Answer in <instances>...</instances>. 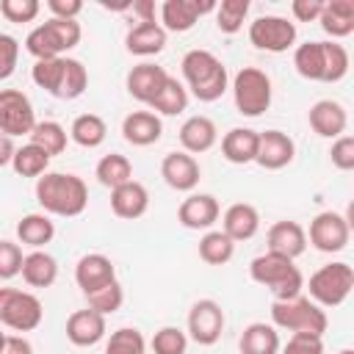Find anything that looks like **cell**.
Returning a JSON list of instances; mask_svg holds the SVG:
<instances>
[{
    "label": "cell",
    "instance_id": "d6986e66",
    "mask_svg": "<svg viewBox=\"0 0 354 354\" xmlns=\"http://www.w3.org/2000/svg\"><path fill=\"white\" fill-rule=\"evenodd\" d=\"M307 122H310L313 133H318L321 138H332L335 141V138L346 136L348 113L337 100H318V102L310 105Z\"/></svg>",
    "mask_w": 354,
    "mask_h": 354
},
{
    "label": "cell",
    "instance_id": "ba28073f",
    "mask_svg": "<svg viewBox=\"0 0 354 354\" xmlns=\"http://www.w3.org/2000/svg\"><path fill=\"white\" fill-rule=\"evenodd\" d=\"M351 288H354V268L348 263L337 260V263L321 266L310 277V282H307L310 296L307 299H313L318 307H340L348 299Z\"/></svg>",
    "mask_w": 354,
    "mask_h": 354
},
{
    "label": "cell",
    "instance_id": "7c38bea8",
    "mask_svg": "<svg viewBox=\"0 0 354 354\" xmlns=\"http://www.w3.org/2000/svg\"><path fill=\"white\" fill-rule=\"evenodd\" d=\"M36 127V111L25 91L19 88H0V133L8 138L30 136Z\"/></svg>",
    "mask_w": 354,
    "mask_h": 354
},
{
    "label": "cell",
    "instance_id": "11a10c76",
    "mask_svg": "<svg viewBox=\"0 0 354 354\" xmlns=\"http://www.w3.org/2000/svg\"><path fill=\"white\" fill-rule=\"evenodd\" d=\"M17 147H14V138H8L6 133H0V169L3 166H11V158H14Z\"/></svg>",
    "mask_w": 354,
    "mask_h": 354
},
{
    "label": "cell",
    "instance_id": "7a4b0ae2",
    "mask_svg": "<svg viewBox=\"0 0 354 354\" xmlns=\"http://www.w3.org/2000/svg\"><path fill=\"white\" fill-rule=\"evenodd\" d=\"M183 66V86L188 94H194L199 102H216L230 88V72L218 55L210 50H188L180 61Z\"/></svg>",
    "mask_w": 354,
    "mask_h": 354
},
{
    "label": "cell",
    "instance_id": "f1b7e54d",
    "mask_svg": "<svg viewBox=\"0 0 354 354\" xmlns=\"http://www.w3.org/2000/svg\"><path fill=\"white\" fill-rule=\"evenodd\" d=\"M25 285L30 288H50L58 279V260L53 254H47L44 249H33L22 257V268H19Z\"/></svg>",
    "mask_w": 354,
    "mask_h": 354
},
{
    "label": "cell",
    "instance_id": "b9f144b4",
    "mask_svg": "<svg viewBox=\"0 0 354 354\" xmlns=\"http://www.w3.org/2000/svg\"><path fill=\"white\" fill-rule=\"evenodd\" d=\"M105 354H147V340L136 326H122L111 332L105 343Z\"/></svg>",
    "mask_w": 354,
    "mask_h": 354
},
{
    "label": "cell",
    "instance_id": "f546056e",
    "mask_svg": "<svg viewBox=\"0 0 354 354\" xmlns=\"http://www.w3.org/2000/svg\"><path fill=\"white\" fill-rule=\"evenodd\" d=\"M318 25L324 28L326 36H332V41L351 36L354 33V3L351 0H329V3H324Z\"/></svg>",
    "mask_w": 354,
    "mask_h": 354
},
{
    "label": "cell",
    "instance_id": "cb8c5ba5",
    "mask_svg": "<svg viewBox=\"0 0 354 354\" xmlns=\"http://www.w3.org/2000/svg\"><path fill=\"white\" fill-rule=\"evenodd\" d=\"M163 136V122L152 111H133L122 119V138L133 147H152Z\"/></svg>",
    "mask_w": 354,
    "mask_h": 354
},
{
    "label": "cell",
    "instance_id": "83f0119b",
    "mask_svg": "<svg viewBox=\"0 0 354 354\" xmlns=\"http://www.w3.org/2000/svg\"><path fill=\"white\" fill-rule=\"evenodd\" d=\"M221 155H224V160H230L235 166L254 163L257 130H252V127H232V130H227L224 138H221Z\"/></svg>",
    "mask_w": 354,
    "mask_h": 354
},
{
    "label": "cell",
    "instance_id": "e575fe53",
    "mask_svg": "<svg viewBox=\"0 0 354 354\" xmlns=\"http://www.w3.org/2000/svg\"><path fill=\"white\" fill-rule=\"evenodd\" d=\"M94 177H97L100 185H105V188L113 191V188H119V185H124V183L133 180V163L124 155H119V152L102 155L97 160V166H94Z\"/></svg>",
    "mask_w": 354,
    "mask_h": 354
},
{
    "label": "cell",
    "instance_id": "681fc988",
    "mask_svg": "<svg viewBox=\"0 0 354 354\" xmlns=\"http://www.w3.org/2000/svg\"><path fill=\"white\" fill-rule=\"evenodd\" d=\"M329 158H332V166L340 169V171H351L354 169V136H340L332 141V149H329Z\"/></svg>",
    "mask_w": 354,
    "mask_h": 354
},
{
    "label": "cell",
    "instance_id": "277c9868",
    "mask_svg": "<svg viewBox=\"0 0 354 354\" xmlns=\"http://www.w3.org/2000/svg\"><path fill=\"white\" fill-rule=\"evenodd\" d=\"M249 277H252V282L268 288L274 301L296 299V296H301V288H304V277H301L299 266L290 257H282L274 252L257 254L249 263Z\"/></svg>",
    "mask_w": 354,
    "mask_h": 354
},
{
    "label": "cell",
    "instance_id": "44dd1931",
    "mask_svg": "<svg viewBox=\"0 0 354 354\" xmlns=\"http://www.w3.org/2000/svg\"><path fill=\"white\" fill-rule=\"evenodd\" d=\"M166 77H169V72H166L163 66H158V64H152V61H144V64H136V66L127 72L124 86H127V94H130L133 100L149 105L152 97H155V94L160 91V86L166 83Z\"/></svg>",
    "mask_w": 354,
    "mask_h": 354
},
{
    "label": "cell",
    "instance_id": "d6a6232c",
    "mask_svg": "<svg viewBox=\"0 0 354 354\" xmlns=\"http://www.w3.org/2000/svg\"><path fill=\"white\" fill-rule=\"evenodd\" d=\"M53 238H55V224L47 213H28L17 221V241L30 249H41Z\"/></svg>",
    "mask_w": 354,
    "mask_h": 354
},
{
    "label": "cell",
    "instance_id": "4316f807",
    "mask_svg": "<svg viewBox=\"0 0 354 354\" xmlns=\"http://www.w3.org/2000/svg\"><path fill=\"white\" fill-rule=\"evenodd\" d=\"M166 39H169V33L160 28V22H138V25H133V28L127 30L124 47H127L130 55L149 58V55L163 53Z\"/></svg>",
    "mask_w": 354,
    "mask_h": 354
},
{
    "label": "cell",
    "instance_id": "f35d334b",
    "mask_svg": "<svg viewBox=\"0 0 354 354\" xmlns=\"http://www.w3.org/2000/svg\"><path fill=\"white\" fill-rule=\"evenodd\" d=\"M88 88V72L77 58H64V75H61V86L55 100H77L83 91Z\"/></svg>",
    "mask_w": 354,
    "mask_h": 354
},
{
    "label": "cell",
    "instance_id": "c3c4849f",
    "mask_svg": "<svg viewBox=\"0 0 354 354\" xmlns=\"http://www.w3.org/2000/svg\"><path fill=\"white\" fill-rule=\"evenodd\" d=\"M19 61V41L11 33H0V80H8Z\"/></svg>",
    "mask_w": 354,
    "mask_h": 354
},
{
    "label": "cell",
    "instance_id": "3957f363",
    "mask_svg": "<svg viewBox=\"0 0 354 354\" xmlns=\"http://www.w3.org/2000/svg\"><path fill=\"white\" fill-rule=\"evenodd\" d=\"M348 50L337 41H304L293 50V66L304 80L340 83L348 75Z\"/></svg>",
    "mask_w": 354,
    "mask_h": 354
},
{
    "label": "cell",
    "instance_id": "ab89813d",
    "mask_svg": "<svg viewBox=\"0 0 354 354\" xmlns=\"http://www.w3.org/2000/svg\"><path fill=\"white\" fill-rule=\"evenodd\" d=\"M249 17V0H221L216 3V28L227 36L238 33Z\"/></svg>",
    "mask_w": 354,
    "mask_h": 354
},
{
    "label": "cell",
    "instance_id": "1f68e13d",
    "mask_svg": "<svg viewBox=\"0 0 354 354\" xmlns=\"http://www.w3.org/2000/svg\"><path fill=\"white\" fill-rule=\"evenodd\" d=\"M69 138L83 149H97L108 138V124L100 113H80L69 124Z\"/></svg>",
    "mask_w": 354,
    "mask_h": 354
},
{
    "label": "cell",
    "instance_id": "9a60e30c",
    "mask_svg": "<svg viewBox=\"0 0 354 354\" xmlns=\"http://www.w3.org/2000/svg\"><path fill=\"white\" fill-rule=\"evenodd\" d=\"M216 11L213 0H166L160 6V28L166 33H185L191 30L202 14Z\"/></svg>",
    "mask_w": 354,
    "mask_h": 354
},
{
    "label": "cell",
    "instance_id": "8992f818",
    "mask_svg": "<svg viewBox=\"0 0 354 354\" xmlns=\"http://www.w3.org/2000/svg\"><path fill=\"white\" fill-rule=\"evenodd\" d=\"M271 326L285 329V332H307V335H318L324 337L329 318L324 313V307H318L313 299L307 296H296V299H285V301H274L271 304Z\"/></svg>",
    "mask_w": 354,
    "mask_h": 354
},
{
    "label": "cell",
    "instance_id": "8fae6325",
    "mask_svg": "<svg viewBox=\"0 0 354 354\" xmlns=\"http://www.w3.org/2000/svg\"><path fill=\"white\" fill-rule=\"evenodd\" d=\"M249 41L263 53H288L296 44V25L279 14L257 17L249 22Z\"/></svg>",
    "mask_w": 354,
    "mask_h": 354
},
{
    "label": "cell",
    "instance_id": "4fadbf2b",
    "mask_svg": "<svg viewBox=\"0 0 354 354\" xmlns=\"http://www.w3.org/2000/svg\"><path fill=\"white\" fill-rule=\"evenodd\" d=\"M224 310L216 299H199L191 304L188 310V337L199 346H216L221 340V332H224Z\"/></svg>",
    "mask_w": 354,
    "mask_h": 354
},
{
    "label": "cell",
    "instance_id": "7402d4cb",
    "mask_svg": "<svg viewBox=\"0 0 354 354\" xmlns=\"http://www.w3.org/2000/svg\"><path fill=\"white\" fill-rule=\"evenodd\" d=\"M180 147H183V152H188V155H202V152H207V149H213L216 147V141H218V127H216V122L210 119V116H202V113H196V116H188L183 124H180Z\"/></svg>",
    "mask_w": 354,
    "mask_h": 354
},
{
    "label": "cell",
    "instance_id": "30bf717a",
    "mask_svg": "<svg viewBox=\"0 0 354 354\" xmlns=\"http://www.w3.org/2000/svg\"><path fill=\"white\" fill-rule=\"evenodd\" d=\"M304 232L318 252L335 254V252H343L351 241V218L337 210H324L310 221V230Z\"/></svg>",
    "mask_w": 354,
    "mask_h": 354
},
{
    "label": "cell",
    "instance_id": "816d5d0a",
    "mask_svg": "<svg viewBox=\"0 0 354 354\" xmlns=\"http://www.w3.org/2000/svg\"><path fill=\"white\" fill-rule=\"evenodd\" d=\"M47 11L58 19H77V14L83 11L80 0H47Z\"/></svg>",
    "mask_w": 354,
    "mask_h": 354
},
{
    "label": "cell",
    "instance_id": "9c48e42d",
    "mask_svg": "<svg viewBox=\"0 0 354 354\" xmlns=\"http://www.w3.org/2000/svg\"><path fill=\"white\" fill-rule=\"evenodd\" d=\"M44 318L39 296L30 290L17 288H0V326H8L14 332H33Z\"/></svg>",
    "mask_w": 354,
    "mask_h": 354
},
{
    "label": "cell",
    "instance_id": "8d00e7d4",
    "mask_svg": "<svg viewBox=\"0 0 354 354\" xmlns=\"http://www.w3.org/2000/svg\"><path fill=\"white\" fill-rule=\"evenodd\" d=\"M11 169H14L17 177H36L39 180L50 169V155L28 141V144L17 147V152L11 158Z\"/></svg>",
    "mask_w": 354,
    "mask_h": 354
},
{
    "label": "cell",
    "instance_id": "60d3db41",
    "mask_svg": "<svg viewBox=\"0 0 354 354\" xmlns=\"http://www.w3.org/2000/svg\"><path fill=\"white\" fill-rule=\"evenodd\" d=\"M66 58V55H64ZM64 58H44V61H36L30 66V80L44 88L50 97L58 94V86H61V75H64Z\"/></svg>",
    "mask_w": 354,
    "mask_h": 354
},
{
    "label": "cell",
    "instance_id": "2e32d148",
    "mask_svg": "<svg viewBox=\"0 0 354 354\" xmlns=\"http://www.w3.org/2000/svg\"><path fill=\"white\" fill-rule=\"evenodd\" d=\"M160 177L169 188L174 191H183V194H191L196 185H199V177H202V169H199V160L183 149L177 152H169L163 160H160Z\"/></svg>",
    "mask_w": 354,
    "mask_h": 354
},
{
    "label": "cell",
    "instance_id": "d590c367",
    "mask_svg": "<svg viewBox=\"0 0 354 354\" xmlns=\"http://www.w3.org/2000/svg\"><path fill=\"white\" fill-rule=\"evenodd\" d=\"M28 141L36 144L39 149H44L50 158H55V155H61V152L66 149L69 133H66L64 124H58V122H53V119H44V122H36V127H33L30 136H28Z\"/></svg>",
    "mask_w": 354,
    "mask_h": 354
},
{
    "label": "cell",
    "instance_id": "e0dca14e",
    "mask_svg": "<svg viewBox=\"0 0 354 354\" xmlns=\"http://www.w3.org/2000/svg\"><path fill=\"white\" fill-rule=\"evenodd\" d=\"M218 216H221V207L213 194H188L177 207V221L185 230H196V232L213 230Z\"/></svg>",
    "mask_w": 354,
    "mask_h": 354
},
{
    "label": "cell",
    "instance_id": "7dc6e473",
    "mask_svg": "<svg viewBox=\"0 0 354 354\" xmlns=\"http://www.w3.org/2000/svg\"><path fill=\"white\" fill-rule=\"evenodd\" d=\"M282 354H324V337L307 335V332H293L285 346H279Z\"/></svg>",
    "mask_w": 354,
    "mask_h": 354
},
{
    "label": "cell",
    "instance_id": "9f6ffc18",
    "mask_svg": "<svg viewBox=\"0 0 354 354\" xmlns=\"http://www.w3.org/2000/svg\"><path fill=\"white\" fill-rule=\"evenodd\" d=\"M3 343H6V332L0 329V351H3Z\"/></svg>",
    "mask_w": 354,
    "mask_h": 354
},
{
    "label": "cell",
    "instance_id": "6da1fadb",
    "mask_svg": "<svg viewBox=\"0 0 354 354\" xmlns=\"http://www.w3.org/2000/svg\"><path fill=\"white\" fill-rule=\"evenodd\" d=\"M36 202L47 216L75 218L88 207V185L69 171H44L36 180Z\"/></svg>",
    "mask_w": 354,
    "mask_h": 354
},
{
    "label": "cell",
    "instance_id": "ac0fdd59",
    "mask_svg": "<svg viewBox=\"0 0 354 354\" xmlns=\"http://www.w3.org/2000/svg\"><path fill=\"white\" fill-rule=\"evenodd\" d=\"M75 282L83 290V296H88V293H94V290L116 282V266H113V260L108 254L88 252L75 266Z\"/></svg>",
    "mask_w": 354,
    "mask_h": 354
},
{
    "label": "cell",
    "instance_id": "52a82bcc",
    "mask_svg": "<svg viewBox=\"0 0 354 354\" xmlns=\"http://www.w3.org/2000/svg\"><path fill=\"white\" fill-rule=\"evenodd\" d=\"M232 100H235V108L241 116H263L268 108H271V77L257 69V66H243L235 77H232Z\"/></svg>",
    "mask_w": 354,
    "mask_h": 354
},
{
    "label": "cell",
    "instance_id": "484cf974",
    "mask_svg": "<svg viewBox=\"0 0 354 354\" xmlns=\"http://www.w3.org/2000/svg\"><path fill=\"white\" fill-rule=\"evenodd\" d=\"M257 230H260V213H257V207L249 205V202H235V205H230V207L224 210V216H221V232H224L230 241H235V243L254 238Z\"/></svg>",
    "mask_w": 354,
    "mask_h": 354
},
{
    "label": "cell",
    "instance_id": "6f0895ef",
    "mask_svg": "<svg viewBox=\"0 0 354 354\" xmlns=\"http://www.w3.org/2000/svg\"><path fill=\"white\" fill-rule=\"evenodd\" d=\"M337 354H354V351H351V348H343V351H337Z\"/></svg>",
    "mask_w": 354,
    "mask_h": 354
},
{
    "label": "cell",
    "instance_id": "74e56055",
    "mask_svg": "<svg viewBox=\"0 0 354 354\" xmlns=\"http://www.w3.org/2000/svg\"><path fill=\"white\" fill-rule=\"evenodd\" d=\"M235 254V241H230L221 230H207L199 238V260H205L207 266H224L230 263Z\"/></svg>",
    "mask_w": 354,
    "mask_h": 354
},
{
    "label": "cell",
    "instance_id": "7bdbcfd3",
    "mask_svg": "<svg viewBox=\"0 0 354 354\" xmlns=\"http://www.w3.org/2000/svg\"><path fill=\"white\" fill-rule=\"evenodd\" d=\"M86 301H88V310H94V313H100V315L108 318V315H113V313L124 304V290H122V285H119V279H116V282H111V285H105V288L88 293Z\"/></svg>",
    "mask_w": 354,
    "mask_h": 354
},
{
    "label": "cell",
    "instance_id": "bcb514c9",
    "mask_svg": "<svg viewBox=\"0 0 354 354\" xmlns=\"http://www.w3.org/2000/svg\"><path fill=\"white\" fill-rule=\"evenodd\" d=\"M22 246L14 243V241H0V279H14L19 277V268H22Z\"/></svg>",
    "mask_w": 354,
    "mask_h": 354
},
{
    "label": "cell",
    "instance_id": "ee69618b",
    "mask_svg": "<svg viewBox=\"0 0 354 354\" xmlns=\"http://www.w3.org/2000/svg\"><path fill=\"white\" fill-rule=\"evenodd\" d=\"M155 354H185L188 348V335L180 326H160L152 340H149Z\"/></svg>",
    "mask_w": 354,
    "mask_h": 354
},
{
    "label": "cell",
    "instance_id": "d4e9b609",
    "mask_svg": "<svg viewBox=\"0 0 354 354\" xmlns=\"http://www.w3.org/2000/svg\"><path fill=\"white\" fill-rule=\"evenodd\" d=\"M111 210L124 221H136L149 210V191L144 183L130 180L111 191Z\"/></svg>",
    "mask_w": 354,
    "mask_h": 354
},
{
    "label": "cell",
    "instance_id": "4dcf8cb0",
    "mask_svg": "<svg viewBox=\"0 0 354 354\" xmlns=\"http://www.w3.org/2000/svg\"><path fill=\"white\" fill-rule=\"evenodd\" d=\"M279 346H282V340H279L277 326H271V324H266V321L249 324V326L241 332V340H238L241 354H277Z\"/></svg>",
    "mask_w": 354,
    "mask_h": 354
},
{
    "label": "cell",
    "instance_id": "603a6c76",
    "mask_svg": "<svg viewBox=\"0 0 354 354\" xmlns=\"http://www.w3.org/2000/svg\"><path fill=\"white\" fill-rule=\"evenodd\" d=\"M105 315L94 313V310H75L69 318H66V340L77 348H88V346H97L102 337H105Z\"/></svg>",
    "mask_w": 354,
    "mask_h": 354
},
{
    "label": "cell",
    "instance_id": "ffe728a7",
    "mask_svg": "<svg viewBox=\"0 0 354 354\" xmlns=\"http://www.w3.org/2000/svg\"><path fill=\"white\" fill-rule=\"evenodd\" d=\"M266 243H268V252L296 260V257L304 254V249H307V232H304V227H301L299 221L282 218V221H274V224L268 227Z\"/></svg>",
    "mask_w": 354,
    "mask_h": 354
},
{
    "label": "cell",
    "instance_id": "5bb4252c",
    "mask_svg": "<svg viewBox=\"0 0 354 354\" xmlns=\"http://www.w3.org/2000/svg\"><path fill=\"white\" fill-rule=\"evenodd\" d=\"M296 158V144L288 133L282 130H263L257 133V155L254 163L268 169V171H279L285 166H290Z\"/></svg>",
    "mask_w": 354,
    "mask_h": 354
},
{
    "label": "cell",
    "instance_id": "836d02e7",
    "mask_svg": "<svg viewBox=\"0 0 354 354\" xmlns=\"http://www.w3.org/2000/svg\"><path fill=\"white\" fill-rule=\"evenodd\" d=\"M188 100H191L188 88H185L177 77L169 75L166 83L160 86V91L152 97L149 108H152V113H158V116H177V113H183V111L188 108Z\"/></svg>",
    "mask_w": 354,
    "mask_h": 354
},
{
    "label": "cell",
    "instance_id": "f6af8a7d",
    "mask_svg": "<svg viewBox=\"0 0 354 354\" xmlns=\"http://www.w3.org/2000/svg\"><path fill=\"white\" fill-rule=\"evenodd\" d=\"M39 11H41L39 0H0V14L8 22H17V25L33 22L39 17Z\"/></svg>",
    "mask_w": 354,
    "mask_h": 354
},
{
    "label": "cell",
    "instance_id": "f5cc1de1",
    "mask_svg": "<svg viewBox=\"0 0 354 354\" xmlns=\"http://www.w3.org/2000/svg\"><path fill=\"white\" fill-rule=\"evenodd\" d=\"M0 354H33V346L25 335H6V343H3Z\"/></svg>",
    "mask_w": 354,
    "mask_h": 354
},
{
    "label": "cell",
    "instance_id": "f907efd6",
    "mask_svg": "<svg viewBox=\"0 0 354 354\" xmlns=\"http://www.w3.org/2000/svg\"><path fill=\"white\" fill-rule=\"evenodd\" d=\"M324 11V0H293L290 3V14L296 22H318Z\"/></svg>",
    "mask_w": 354,
    "mask_h": 354
},
{
    "label": "cell",
    "instance_id": "5b68a950",
    "mask_svg": "<svg viewBox=\"0 0 354 354\" xmlns=\"http://www.w3.org/2000/svg\"><path fill=\"white\" fill-rule=\"evenodd\" d=\"M83 30H80V22L77 19H58V17H50L47 22L36 25L28 36H25V50L36 58V61H44V58H64L72 47H77Z\"/></svg>",
    "mask_w": 354,
    "mask_h": 354
},
{
    "label": "cell",
    "instance_id": "db71d44e",
    "mask_svg": "<svg viewBox=\"0 0 354 354\" xmlns=\"http://www.w3.org/2000/svg\"><path fill=\"white\" fill-rule=\"evenodd\" d=\"M130 11L138 17V22H158L155 19V3L152 0H136V3H130Z\"/></svg>",
    "mask_w": 354,
    "mask_h": 354
}]
</instances>
